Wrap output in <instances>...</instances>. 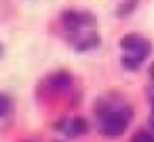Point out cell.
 <instances>
[{
    "mask_svg": "<svg viewBox=\"0 0 154 142\" xmlns=\"http://www.w3.org/2000/svg\"><path fill=\"white\" fill-rule=\"evenodd\" d=\"M97 117H99V131L108 138H118L125 134L133 117V110L122 102H106V106L97 108Z\"/></svg>",
    "mask_w": 154,
    "mask_h": 142,
    "instance_id": "cell-1",
    "label": "cell"
},
{
    "mask_svg": "<svg viewBox=\"0 0 154 142\" xmlns=\"http://www.w3.org/2000/svg\"><path fill=\"white\" fill-rule=\"evenodd\" d=\"M120 47L125 51L122 55V66L127 70H137L141 66V62L150 55L152 47L146 38H141L139 34H127L122 40H120Z\"/></svg>",
    "mask_w": 154,
    "mask_h": 142,
    "instance_id": "cell-2",
    "label": "cell"
},
{
    "mask_svg": "<svg viewBox=\"0 0 154 142\" xmlns=\"http://www.w3.org/2000/svg\"><path fill=\"white\" fill-rule=\"evenodd\" d=\"M11 108H13L11 98L5 95V93H0V117H7V115L11 112Z\"/></svg>",
    "mask_w": 154,
    "mask_h": 142,
    "instance_id": "cell-3",
    "label": "cell"
},
{
    "mask_svg": "<svg viewBox=\"0 0 154 142\" xmlns=\"http://www.w3.org/2000/svg\"><path fill=\"white\" fill-rule=\"evenodd\" d=\"M131 142H154V136L150 131H139V134H135V138Z\"/></svg>",
    "mask_w": 154,
    "mask_h": 142,
    "instance_id": "cell-4",
    "label": "cell"
},
{
    "mask_svg": "<svg viewBox=\"0 0 154 142\" xmlns=\"http://www.w3.org/2000/svg\"><path fill=\"white\" fill-rule=\"evenodd\" d=\"M150 74H152V81H154V66L150 68Z\"/></svg>",
    "mask_w": 154,
    "mask_h": 142,
    "instance_id": "cell-5",
    "label": "cell"
},
{
    "mask_svg": "<svg viewBox=\"0 0 154 142\" xmlns=\"http://www.w3.org/2000/svg\"><path fill=\"white\" fill-rule=\"evenodd\" d=\"M26 142H32V140H26Z\"/></svg>",
    "mask_w": 154,
    "mask_h": 142,
    "instance_id": "cell-6",
    "label": "cell"
}]
</instances>
